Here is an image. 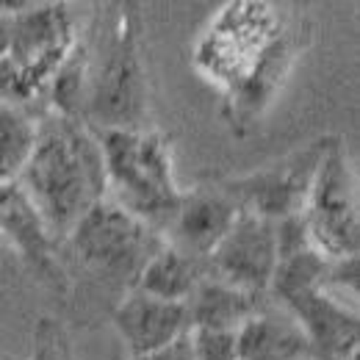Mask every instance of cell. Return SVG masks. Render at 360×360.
Returning a JSON list of instances; mask_svg holds the SVG:
<instances>
[{
  "instance_id": "1",
  "label": "cell",
  "mask_w": 360,
  "mask_h": 360,
  "mask_svg": "<svg viewBox=\"0 0 360 360\" xmlns=\"http://www.w3.org/2000/svg\"><path fill=\"white\" fill-rule=\"evenodd\" d=\"M17 183L25 188L50 238L70 236L81 217L105 200V167L86 122L42 114L31 158Z\"/></svg>"
},
{
  "instance_id": "2",
  "label": "cell",
  "mask_w": 360,
  "mask_h": 360,
  "mask_svg": "<svg viewBox=\"0 0 360 360\" xmlns=\"http://www.w3.org/2000/svg\"><path fill=\"white\" fill-rule=\"evenodd\" d=\"M84 108L91 131H147V72L141 58V17L120 3L94 47H84Z\"/></svg>"
},
{
  "instance_id": "3",
  "label": "cell",
  "mask_w": 360,
  "mask_h": 360,
  "mask_svg": "<svg viewBox=\"0 0 360 360\" xmlns=\"http://www.w3.org/2000/svg\"><path fill=\"white\" fill-rule=\"evenodd\" d=\"M94 136L103 153L111 202L150 230L164 233L183 197L172 175L167 136L155 131H94Z\"/></svg>"
},
{
  "instance_id": "4",
  "label": "cell",
  "mask_w": 360,
  "mask_h": 360,
  "mask_svg": "<svg viewBox=\"0 0 360 360\" xmlns=\"http://www.w3.org/2000/svg\"><path fill=\"white\" fill-rule=\"evenodd\" d=\"M70 247L78 261L108 277H139L141 266L167 244L111 200H100L70 230Z\"/></svg>"
},
{
  "instance_id": "5",
  "label": "cell",
  "mask_w": 360,
  "mask_h": 360,
  "mask_svg": "<svg viewBox=\"0 0 360 360\" xmlns=\"http://www.w3.org/2000/svg\"><path fill=\"white\" fill-rule=\"evenodd\" d=\"M302 219L314 250H319L327 261L358 258V194H355V178L349 172L341 139L330 141L316 169L308 202L302 208Z\"/></svg>"
},
{
  "instance_id": "6",
  "label": "cell",
  "mask_w": 360,
  "mask_h": 360,
  "mask_svg": "<svg viewBox=\"0 0 360 360\" xmlns=\"http://www.w3.org/2000/svg\"><path fill=\"white\" fill-rule=\"evenodd\" d=\"M280 31L283 25L266 3H230L197 45V64L227 94L250 75Z\"/></svg>"
},
{
  "instance_id": "7",
  "label": "cell",
  "mask_w": 360,
  "mask_h": 360,
  "mask_svg": "<svg viewBox=\"0 0 360 360\" xmlns=\"http://www.w3.org/2000/svg\"><path fill=\"white\" fill-rule=\"evenodd\" d=\"M75 47L72 17L64 3H25L11 20L8 61L17 64L31 97L50 86L58 67Z\"/></svg>"
},
{
  "instance_id": "8",
  "label": "cell",
  "mask_w": 360,
  "mask_h": 360,
  "mask_svg": "<svg viewBox=\"0 0 360 360\" xmlns=\"http://www.w3.org/2000/svg\"><path fill=\"white\" fill-rule=\"evenodd\" d=\"M330 141H333V136H324L314 144L302 147L300 153H291L288 158L271 164L250 178L227 183L225 191L233 197L238 211L255 214L261 219L280 222V219L297 217V214H302V208L308 202L316 169H319Z\"/></svg>"
},
{
  "instance_id": "9",
  "label": "cell",
  "mask_w": 360,
  "mask_h": 360,
  "mask_svg": "<svg viewBox=\"0 0 360 360\" xmlns=\"http://www.w3.org/2000/svg\"><path fill=\"white\" fill-rule=\"evenodd\" d=\"M274 266H277L274 222L238 211L225 238L205 258V277H214L250 294H264L269 291Z\"/></svg>"
},
{
  "instance_id": "10",
  "label": "cell",
  "mask_w": 360,
  "mask_h": 360,
  "mask_svg": "<svg viewBox=\"0 0 360 360\" xmlns=\"http://www.w3.org/2000/svg\"><path fill=\"white\" fill-rule=\"evenodd\" d=\"M308 338L314 360H358V314L335 302L324 288L297 291L280 300Z\"/></svg>"
},
{
  "instance_id": "11",
  "label": "cell",
  "mask_w": 360,
  "mask_h": 360,
  "mask_svg": "<svg viewBox=\"0 0 360 360\" xmlns=\"http://www.w3.org/2000/svg\"><path fill=\"white\" fill-rule=\"evenodd\" d=\"M238 217V205L225 188H197L180 197V205L167 227L172 236L167 244L180 250L183 255L205 264L214 247L225 238V233Z\"/></svg>"
},
{
  "instance_id": "12",
  "label": "cell",
  "mask_w": 360,
  "mask_h": 360,
  "mask_svg": "<svg viewBox=\"0 0 360 360\" xmlns=\"http://www.w3.org/2000/svg\"><path fill=\"white\" fill-rule=\"evenodd\" d=\"M114 327L131 349V358H141L167 349L180 335H186L188 311L183 302H164L134 291L114 311Z\"/></svg>"
},
{
  "instance_id": "13",
  "label": "cell",
  "mask_w": 360,
  "mask_h": 360,
  "mask_svg": "<svg viewBox=\"0 0 360 360\" xmlns=\"http://www.w3.org/2000/svg\"><path fill=\"white\" fill-rule=\"evenodd\" d=\"M294 34L288 31H280L274 39H271L266 50L261 53L258 64L250 70V75L225 94V117L227 122L233 125V131L244 134L258 117L261 111L266 108L274 97V91L280 89L291 61H294Z\"/></svg>"
},
{
  "instance_id": "14",
  "label": "cell",
  "mask_w": 360,
  "mask_h": 360,
  "mask_svg": "<svg viewBox=\"0 0 360 360\" xmlns=\"http://www.w3.org/2000/svg\"><path fill=\"white\" fill-rule=\"evenodd\" d=\"M0 236H6L8 244H14L20 255L47 280H61V269L56 266L53 255V238L17 180L0 183Z\"/></svg>"
},
{
  "instance_id": "15",
  "label": "cell",
  "mask_w": 360,
  "mask_h": 360,
  "mask_svg": "<svg viewBox=\"0 0 360 360\" xmlns=\"http://www.w3.org/2000/svg\"><path fill=\"white\" fill-rule=\"evenodd\" d=\"M264 294H250L233 288L214 277H202L191 297L186 300L188 311V330H227L236 333L244 321L258 316L264 308Z\"/></svg>"
},
{
  "instance_id": "16",
  "label": "cell",
  "mask_w": 360,
  "mask_h": 360,
  "mask_svg": "<svg viewBox=\"0 0 360 360\" xmlns=\"http://www.w3.org/2000/svg\"><path fill=\"white\" fill-rule=\"evenodd\" d=\"M311 358L308 338L297 321H283L261 311L236 330V360H302Z\"/></svg>"
},
{
  "instance_id": "17",
  "label": "cell",
  "mask_w": 360,
  "mask_h": 360,
  "mask_svg": "<svg viewBox=\"0 0 360 360\" xmlns=\"http://www.w3.org/2000/svg\"><path fill=\"white\" fill-rule=\"evenodd\" d=\"M205 277V264L183 255L180 250L164 244L136 277V291L164 300V302H183L191 297L194 285Z\"/></svg>"
},
{
  "instance_id": "18",
  "label": "cell",
  "mask_w": 360,
  "mask_h": 360,
  "mask_svg": "<svg viewBox=\"0 0 360 360\" xmlns=\"http://www.w3.org/2000/svg\"><path fill=\"white\" fill-rule=\"evenodd\" d=\"M39 117L28 108L0 103V183H11L22 175L34 141Z\"/></svg>"
},
{
  "instance_id": "19",
  "label": "cell",
  "mask_w": 360,
  "mask_h": 360,
  "mask_svg": "<svg viewBox=\"0 0 360 360\" xmlns=\"http://www.w3.org/2000/svg\"><path fill=\"white\" fill-rule=\"evenodd\" d=\"M194 360H236V333L227 330H188Z\"/></svg>"
},
{
  "instance_id": "20",
  "label": "cell",
  "mask_w": 360,
  "mask_h": 360,
  "mask_svg": "<svg viewBox=\"0 0 360 360\" xmlns=\"http://www.w3.org/2000/svg\"><path fill=\"white\" fill-rule=\"evenodd\" d=\"M31 360H67V341H64V330L53 321L42 319L34 335V352Z\"/></svg>"
},
{
  "instance_id": "21",
  "label": "cell",
  "mask_w": 360,
  "mask_h": 360,
  "mask_svg": "<svg viewBox=\"0 0 360 360\" xmlns=\"http://www.w3.org/2000/svg\"><path fill=\"white\" fill-rule=\"evenodd\" d=\"M131 360H194L191 358V341H188V333L180 335L175 344H169V347L161 349V352L141 355V358H131Z\"/></svg>"
},
{
  "instance_id": "22",
  "label": "cell",
  "mask_w": 360,
  "mask_h": 360,
  "mask_svg": "<svg viewBox=\"0 0 360 360\" xmlns=\"http://www.w3.org/2000/svg\"><path fill=\"white\" fill-rule=\"evenodd\" d=\"M11 20H14V14H8L0 6V61L8 56V47H11Z\"/></svg>"
}]
</instances>
